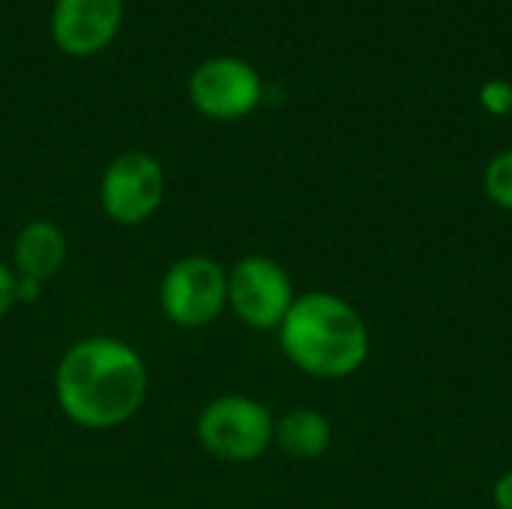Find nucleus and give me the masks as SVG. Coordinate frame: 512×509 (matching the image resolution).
Masks as SVG:
<instances>
[{
	"label": "nucleus",
	"mask_w": 512,
	"mask_h": 509,
	"mask_svg": "<svg viewBox=\"0 0 512 509\" xmlns=\"http://www.w3.org/2000/svg\"><path fill=\"white\" fill-rule=\"evenodd\" d=\"M150 393L141 351L117 336H84L72 342L54 369V402L60 414L87 432H111L138 417Z\"/></svg>",
	"instance_id": "obj_1"
},
{
	"label": "nucleus",
	"mask_w": 512,
	"mask_h": 509,
	"mask_svg": "<svg viewBox=\"0 0 512 509\" xmlns=\"http://www.w3.org/2000/svg\"><path fill=\"white\" fill-rule=\"evenodd\" d=\"M276 339L288 363L318 381H345L372 354V330L363 312L342 294L324 288L297 294Z\"/></svg>",
	"instance_id": "obj_2"
},
{
	"label": "nucleus",
	"mask_w": 512,
	"mask_h": 509,
	"mask_svg": "<svg viewBox=\"0 0 512 509\" xmlns=\"http://www.w3.org/2000/svg\"><path fill=\"white\" fill-rule=\"evenodd\" d=\"M276 417L252 396L222 393L210 399L195 420L198 444L207 456L225 465H252L273 447Z\"/></svg>",
	"instance_id": "obj_3"
},
{
	"label": "nucleus",
	"mask_w": 512,
	"mask_h": 509,
	"mask_svg": "<svg viewBox=\"0 0 512 509\" xmlns=\"http://www.w3.org/2000/svg\"><path fill=\"white\" fill-rule=\"evenodd\" d=\"M159 312L180 330H204L228 312V267L210 255H183L159 279Z\"/></svg>",
	"instance_id": "obj_4"
},
{
	"label": "nucleus",
	"mask_w": 512,
	"mask_h": 509,
	"mask_svg": "<svg viewBox=\"0 0 512 509\" xmlns=\"http://www.w3.org/2000/svg\"><path fill=\"white\" fill-rule=\"evenodd\" d=\"M168 198L165 165L147 150H123L99 177V207L123 228L150 222Z\"/></svg>",
	"instance_id": "obj_5"
},
{
	"label": "nucleus",
	"mask_w": 512,
	"mask_h": 509,
	"mask_svg": "<svg viewBox=\"0 0 512 509\" xmlns=\"http://www.w3.org/2000/svg\"><path fill=\"white\" fill-rule=\"evenodd\" d=\"M291 273L270 255H243L228 267V312L255 333H276L294 306Z\"/></svg>",
	"instance_id": "obj_6"
},
{
	"label": "nucleus",
	"mask_w": 512,
	"mask_h": 509,
	"mask_svg": "<svg viewBox=\"0 0 512 509\" xmlns=\"http://www.w3.org/2000/svg\"><path fill=\"white\" fill-rule=\"evenodd\" d=\"M192 108L216 123H234L249 117L264 99L261 72L234 54H216L201 60L186 84Z\"/></svg>",
	"instance_id": "obj_7"
},
{
	"label": "nucleus",
	"mask_w": 512,
	"mask_h": 509,
	"mask_svg": "<svg viewBox=\"0 0 512 509\" xmlns=\"http://www.w3.org/2000/svg\"><path fill=\"white\" fill-rule=\"evenodd\" d=\"M123 12V0H54L51 39L69 57H93L117 39Z\"/></svg>",
	"instance_id": "obj_8"
},
{
	"label": "nucleus",
	"mask_w": 512,
	"mask_h": 509,
	"mask_svg": "<svg viewBox=\"0 0 512 509\" xmlns=\"http://www.w3.org/2000/svg\"><path fill=\"white\" fill-rule=\"evenodd\" d=\"M66 258H69L66 231L54 219L36 216L18 228V234L12 240L9 267H12L18 285L42 291V285H48L51 279L60 276V270L66 267Z\"/></svg>",
	"instance_id": "obj_9"
},
{
	"label": "nucleus",
	"mask_w": 512,
	"mask_h": 509,
	"mask_svg": "<svg viewBox=\"0 0 512 509\" xmlns=\"http://www.w3.org/2000/svg\"><path fill=\"white\" fill-rule=\"evenodd\" d=\"M273 447L291 462H318L333 447V423L318 408H291L288 414L276 417Z\"/></svg>",
	"instance_id": "obj_10"
},
{
	"label": "nucleus",
	"mask_w": 512,
	"mask_h": 509,
	"mask_svg": "<svg viewBox=\"0 0 512 509\" xmlns=\"http://www.w3.org/2000/svg\"><path fill=\"white\" fill-rule=\"evenodd\" d=\"M483 192L495 207L512 213V147L495 153L486 162V168H483Z\"/></svg>",
	"instance_id": "obj_11"
},
{
	"label": "nucleus",
	"mask_w": 512,
	"mask_h": 509,
	"mask_svg": "<svg viewBox=\"0 0 512 509\" xmlns=\"http://www.w3.org/2000/svg\"><path fill=\"white\" fill-rule=\"evenodd\" d=\"M480 105L492 117H507L512 114V84L504 78H492L480 87Z\"/></svg>",
	"instance_id": "obj_12"
},
{
	"label": "nucleus",
	"mask_w": 512,
	"mask_h": 509,
	"mask_svg": "<svg viewBox=\"0 0 512 509\" xmlns=\"http://www.w3.org/2000/svg\"><path fill=\"white\" fill-rule=\"evenodd\" d=\"M18 306V279L9 261H0V321Z\"/></svg>",
	"instance_id": "obj_13"
},
{
	"label": "nucleus",
	"mask_w": 512,
	"mask_h": 509,
	"mask_svg": "<svg viewBox=\"0 0 512 509\" xmlns=\"http://www.w3.org/2000/svg\"><path fill=\"white\" fill-rule=\"evenodd\" d=\"M492 504L495 509H512V468L492 483Z\"/></svg>",
	"instance_id": "obj_14"
}]
</instances>
